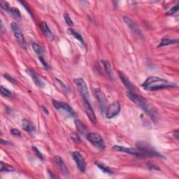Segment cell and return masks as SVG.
Returning <instances> with one entry per match:
<instances>
[{"label":"cell","instance_id":"obj_1","mask_svg":"<svg viewBox=\"0 0 179 179\" xmlns=\"http://www.w3.org/2000/svg\"><path fill=\"white\" fill-rule=\"evenodd\" d=\"M142 86L146 90H157L167 87H174L176 85L166 79L157 76H150L143 82Z\"/></svg>","mask_w":179,"mask_h":179},{"label":"cell","instance_id":"obj_2","mask_svg":"<svg viewBox=\"0 0 179 179\" xmlns=\"http://www.w3.org/2000/svg\"><path fill=\"white\" fill-rule=\"evenodd\" d=\"M127 95H128V97L132 102L138 105L139 107H141L148 114H149L151 116H153L154 112L151 106L147 102L144 98H143L142 97L137 94L136 92H129L128 91Z\"/></svg>","mask_w":179,"mask_h":179},{"label":"cell","instance_id":"obj_3","mask_svg":"<svg viewBox=\"0 0 179 179\" xmlns=\"http://www.w3.org/2000/svg\"><path fill=\"white\" fill-rule=\"evenodd\" d=\"M74 83L76 84L77 88H78L79 92L82 96L83 101H87V102H90V95L88 90H87V87L86 83H85V81L83 80L82 78H75Z\"/></svg>","mask_w":179,"mask_h":179},{"label":"cell","instance_id":"obj_4","mask_svg":"<svg viewBox=\"0 0 179 179\" xmlns=\"http://www.w3.org/2000/svg\"><path fill=\"white\" fill-rule=\"evenodd\" d=\"M86 139L92 144L97 148L103 150L104 149V141L100 135L94 132H90L86 134Z\"/></svg>","mask_w":179,"mask_h":179},{"label":"cell","instance_id":"obj_5","mask_svg":"<svg viewBox=\"0 0 179 179\" xmlns=\"http://www.w3.org/2000/svg\"><path fill=\"white\" fill-rule=\"evenodd\" d=\"M11 28L13 32L14 37H15L16 40L18 41V42L19 43V44L23 48H26L25 39V37L23 34H22L21 30H20V27L16 22H12L11 24Z\"/></svg>","mask_w":179,"mask_h":179},{"label":"cell","instance_id":"obj_6","mask_svg":"<svg viewBox=\"0 0 179 179\" xmlns=\"http://www.w3.org/2000/svg\"><path fill=\"white\" fill-rule=\"evenodd\" d=\"M113 148L117 151L122 152V153H126L130 154V155L137 156V157H147L146 155H145V154L143 153L142 151H141L140 149H134V148H127V147H124V146H122V145H114Z\"/></svg>","mask_w":179,"mask_h":179},{"label":"cell","instance_id":"obj_7","mask_svg":"<svg viewBox=\"0 0 179 179\" xmlns=\"http://www.w3.org/2000/svg\"><path fill=\"white\" fill-rule=\"evenodd\" d=\"M120 111V104L118 101H114L111 104H110L106 110V117L109 119L116 117L118 115Z\"/></svg>","mask_w":179,"mask_h":179},{"label":"cell","instance_id":"obj_8","mask_svg":"<svg viewBox=\"0 0 179 179\" xmlns=\"http://www.w3.org/2000/svg\"><path fill=\"white\" fill-rule=\"evenodd\" d=\"M94 92L95 97L98 101L99 109L102 113H104L107 110V98H106L104 94L100 89L96 88L94 90Z\"/></svg>","mask_w":179,"mask_h":179},{"label":"cell","instance_id":"obj_9","mask_svg":"<svg viewBox=\"0 0 179 179\" xmlns=\"http://www.w3.org/2000/svg\"><path fill=\"white\" fill-rule=\"evenodd\" d=\"M72 157L76 162L77 167L81 172H85L86 170V162L83 155L79 152L75 151L72 153Z\"/></svg>","mask_w":179,"mask_h":179},{"label":"cell","instance_id":"obj_10","mask_svg":"<svg viewBox=\"0 0 179 179\" xmlns=\"http://www.w3.org/2000/svg\"><path fill=\"white\" fill-rule=\"evenodd\" d=\"M53 162L57 166L58 169H59L62 175L65 176H67L69 175V171L67 166L64 163V160L60 156H55L53 157Z\"/></svg>","mask_w":179,"mask_h":179},{"label":"cell","instance_id":"obj_11","mask_svg":"<svg viewBox=\"0 0 179 179\" xmlns=\"http://www.w3.org/2000/svg\"><path fill=\"white\" fill-rule=\"evenodd\" d=\"M53 104L54 107H55V109H63L64 111H65L66 112V113L70 114V115L72 116H75V115H76V113H75V111H74V109H73L69 105L67 104L62 102V101L53 100Z\"/></svg>","mask_w":179,"mask_h":179},{"label":"cell","instance_id":"obj_12","mask_svg":"<svg viewBox=\"0 0 179 179\" xmlns=\"http://www.w3.org/2000/svg\"><path fill=\"white\" fill-rule=\"evenodd\" d=\"M122 20H123L125 23L128 25V28H130L134 34L139 35V36H141V35H142V33H141V30H139L138 26L134 23V21H132V19H130L128 16H124L123 17H122Z\"/></svg>","mask_w":179,"mask_h":179},{"label":"cell","instance_id":"obj_13","mask_svg":"<svg viewBox=\"0 0 179 179\" xmlns=\"http://www.w3.org/2000/svg\"><path fill=\"white\" fill-rule=\"evenodd\" d=\"M84 108L86 115L88 117L89 120L92 122L93 124H97V118L96 116L94 113L92 107H91L90 102H87V101H84Z\"/></svg>","mask_w":179,"mask_h":179},{"label":"cell","instance_id":"obj_14","mask_svg":"<svg viewBox=\"0 0 179 179\" xmlns=\"http://www.w3.org/2000/svg\"><path fill=\"white\" fill-rule=\"evenodd\" d=\"M119 76L120 78L122 83L125 85V86L127 87V89L128 90L129 92H136V89H135V87L133 85L132 82L130 81V79L128 78V76H126L124 73L121 72H119Z\"/></svg>","mask_w":179,"mask_h":179},{"label":"cell","instance_id":"obj_15","mask_svg":"<svg viewBox=\"0 0 179 179\" xmlns=\"http://www.w3.org/2000/svg\"><path fill=\"white\" fill-rule=\"evenodd\" d=\"M26 72L31 77H32L33 81H34V83L37 85V86L39 87H44L45 83L43 82L42 80H41V79L39 78V77L37 76L36 74H35V72H34L33 71L30 70V69H27Z\"/></svg>","mask_w":179,"mask_h":179},{"label":"cell","instance_id":"obj_16","mask_svg":"<svg viewBox=\"0 0 179 179\" xmlns=\"http://www.w3.org/2000/svg\"><path fill=\"white\" fill-rule=\"evenodd\" d=\"M22 127L25 131L29 133L34 132L35 130V127L32 122L27 119H23L22 120Z\"/></svg>","mask_w":179,"mask_h":179},{"label":"cell","instance_id":"obj_17","mask_svg":"<svg viewBox=\"0 0 179 179\" xmlns=\"http://www.w3.org/2000/svg\"><path fill=\"white\" fill-rule=\"evenodd\" d=\"M40 27L41 29V31H42L43 34L45 37H47L49 39H53V34L51 30V29L49 28L48 25L47 23L45 22H41L40 23Z\"/></svg>","mask_w":179,"mask_h":179},{"label":"cell","instance_id":"obj_18","mask_svg":"<svg viewBox=\"0 0 179 179\" xmlns=\"http://www.w3.org/2000/svg\"><path fill=\"white\" fill-rule=\"evenodd\" d=\"M67 32L70 35H72V36L74 37V38H76L77 40H78L79 41H80V42L82 43L83 45H85L84 39H83L82 36H81V35L79 34L78 32H77L76 30H74V29L71 28V29H69Z\"/></svg>","mask_w":179,"mask_h":179},{"label":"cell","instance_id":"obj_19","mask_svg":"<svg viewBox=\"0 0 179 179\" xmlns=\"http://www.w3.org/2000/svg\"><path fill=\"white\" fill-rule=\"evenodd\" d=\"M9 13L11 14V16H13V18H15L17 20H20L22 18L21 13L19 11V9H18L17 8H10Z\"/></svg>","mask_w":179,"mask_h":179},{"label":"cell","instance_id":"obj_20","mask_svg":"<svg viewBox=\"0 0 179 179\" xmlns=\"http://www.w3.org/2000/svg\"><path fill=\"white\" fill-rule=\"evenodd\" d=\"M178 43V40H174V39H171L169 38H163L162 39L161 41H160L159 47L162 46H166V45L173 44V43Z\"/></svg>","mask_w":179,"mask_h":179},{"label":"cell","instance_id":"obj_21","mask_svg":"<svg viewBox=\"0 0 179 179\" xmlns=\"http://www.w3.org/2000/svg\"><path fill=\"white\" fill-rule=\"evenodd\" d=\"M75 125H76V127L77 130L81 134H84V133L86 132V128L84 125V124L83 123L81 120H75Z\"/></svg>","mask_w":179,"mask_h":179},{"label":"cell","instance_id":"obj_22","mask_svg":"<svg viewBox=\"0 0 179 179\" xmlns=\"http://www.w3.org/2000/svg\"><path fill=\"white\" fill-rule=\"evenodd\" d=\"M1 169H0V171L1 172H13L15 170V169L13 166L9 165V164H5L3 162H1Z\"/></svg>","mask_w":179,"mask_h":179},{"label":"cell","instance_id":"obj_23","mask_svg":"<svg viewBox=\"0 0 179 179\" xmlns=\"http://www.w3.org/2000/svg\"><path fill=\"white\" fill-rule=\"evenodd\" d=\"M32 46L35 53H36L39 56H41V55H42L43 53V50L42 48H41V45H39L38 43H32Z\"/></svg>","mask_w":179,"mask_h":179},{"label":"cell","instance_id":"obj_24","mask_svg":"<svg viewBox=\"0 0 179 179\" xmlns=\"http://www.w3.org/2000/svg\"><path fill=\"white\" fill-rule=\"evenodd\" d=\"M101 63L104 65V67L105 72L107 73L108 75H109L110 76H111V64L109 61H106V60H102L101 61Z\"/></svg>","mask_w":179,"mask_h":179},{"label":"cell","instance_id":"obj_25","mask_svg":"<svg viewBox=\"0 0 179 179\" xmlns=\"http://www.w3.org/2000/svg\"><path fill=\"white\" fill-rule=\"evenodd\" d=\"M97 166H98V167L103 172L106 173V174H113V172L110 169L109 167H107V166H106L104 164H101V163H96Z\"/></svg>","mask_w":179,"mask_h":179},{"label":"cell","instance_id":"obj_26","mask_svg":"<svg viewBox=\"0 0 179 179\" xmlns=\"http://www.w3.org/2000/svg\"><path fill=\"white\" fill-rule=\"evenodd\" d=\"M1 95L4 97H11L12 93L10 92L9 90L5 88L4 87L1 85Z\"/></svg>","mask_w":179,"mask_h":179},{"label":"cell","instance_id":"obj_27","mask_svg":"<svg viewBox=\"0 0 179 179\" xmlns=\"http://www.w3.org/2000/svg\"><path fill=\"white\" fill-rule=\"evenodd\" d=\"M71 136H72V139H73V141H74L76 143H77V144H79V143H81V138L79 137L78 134H76V133H72V134H71Z\"/></svg>","mask_w":179,"mask_h":179},{"label":"cell","instance_id":"obj_28","mask_svg":"<svg viewBox=\"0 0 179 179\" xmlns=\"http://www.w3.org/2000/svg\"><path fill=\"white\" fill-rule=\"evenodd\" d=\"M64 20H65V22H66V24L69 26H73L74 25V23H73V21L71 19V18L69 17V15L68 13H65L64 14Z\"/></svg>","mask_w":179,"mask_h":179},{"label":"cell","instance_id":"obj_29","mask_svg":"<svg viewBox=\"0 0 179 179\" xmlns=\"http://www.w3.org/2000/svg\"><path fill=\"white\" fill-rule=\"evenodd\" d=\"M0 5H1V9H3L4 11L9 12L10 7H9V4H8V2L5 1H0Z\"/></svg>","mask_w":179,"mask_h":179},{"label":"cell","instance_id":"obj_30","mask_svg":"<svg viewBox=\"0 0 179 179\" xmlns=\"http://www.w3.org/2000/svg\"><path fill=\"white\" fill-rule=\"evenodd\" d=\"M178 9H179L178 5L175 6V7H174L173 8H172V9H171L169 10V11H168L167 15H173V14L176 13V12L178 11Z\"/></svg>","mask_w":179,"mask_h":179},{"label":"cell","instance_id":"obj_31","mask_svg":"<svg viewBox=\"0 0 179 179\" xmlns=\"http://www.w3.org/2000/svg\"><path fill=\"white\" fill-rule=\"evenodd\" d=\"M11 134L14 136H21V133L17 129L13 128L11 130Z\"/></svg>","mask_w":179,"mask_h":179},{"label":"cell","instance_id":"obj_32","mask_svg":"<svg viewBox=\"0 0 179 179\" xmlns=\"http://www.w3.org/2000/svg\"><path fill=\"white\" fill-rule=\"evenodd\" d=\"M56 81H57V82L60 83V85H61V86L62 87V88H63V89H64V90H65V91H66V92H69V87H68L67 86H66V85H64V83H62L61 81H60V80H59V79H57V78H56Z\"/></svg>","mask_w":179,"mask_h":179},{"label":"cell","instance_id":"obj_33","mask_svg":"<svg viewBox=\"0 0 179 179\" xmlns=\"http://www.w3.org/2000/svg\"><path fill=\"white\" fill-rule=\"evenodd\" d=\"M20 4H22V6H23V7H24L25 8V9H26V10H27V11H28V13H30L31 16H32V11H31L30 8L28 7V4H26L25 2V1H20Z\"/></svg>","mask_w":179,"mask_h":179},{"label":"cell","instance_id":"obj_34","mask_svg":"<svg viewBox=\"0 0 179 179\" xmlns=\"http://www.w3.org/2000/svg\"><path fill=\"white\" fill-rule=\"evenodd\" d=\"M39 60H40L41 61V64H43V66H44V67L46 69H49V66L48 65V64L46 63V62H45V61L44 60H43V58L41 57V56H39Z\"/></svg>","mask_w":179,"mask_h":179},{"label":"cell","instance_id":"obj_35","mask_svg":"<svg viewBox=\"0 0 179 179\" xmlns=\"http://www.w3.org/2000/svg\"><path fill=\"white\" fill-rule=\"evenodd\" d=\"M33 149L34 150V151H35V153H36L37 154V155H38V157L40 158V159H41V160H43V155L42 154H41L40 152H39V151L38 149L36 147H33Z\"/></svg>","mask_w":179,"mask_h":179},{"label":"cell","instance_id":"obj_36","mask_svg":"<svg viewBox=\"0 0 179 179\" xmlns=\"http://www.w3.org/2000/svg\"><path fill=\"white\" fill-rule=\"evenodd\" d=\"M4 76L7 79V80H9L10 82H11V83H16V81L14 80V79L12 78V77H11L10 76H9V75H4Z\"/></svg>","mask_w":179,"mask_h":179},{"label":"cell","instance_id":"obj_37","mask_svg":"<svg viewBox=\"0 0 179 179\" xmlns=\"http://www.w3.org/2000/svg\"><path fill=\"white\" fill-rule=\"evenodd\" d=\"M174 136L176 137V140H178V130H176L174 132Z\"/></svg>","mask_w":179,"mask_h":179}]
</instances>
